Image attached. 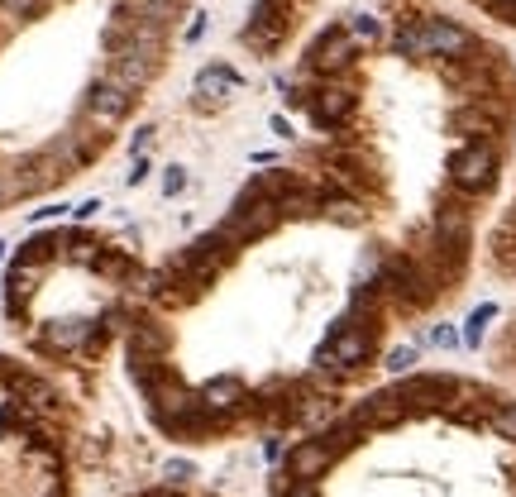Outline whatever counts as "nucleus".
<instances>
[{
	"instance_id": "1",
	"label": "nucleus",
	"mask_w": 516,
	"mask_h": 497,
	"mask_svg": "<svg viewBox=\"0 0 516 497\" xmlns=\"http://www.w3.org/2000/svg\"><path fill=\"white\" fill-rule=\"evenodd\" d=\"M373 354V325L364 321H340L335 325V335H330V345L316 354V368H359Z\"/></svg>"
},
{
	"instance_id": "2",
	"label": "nucleus",
	"mask_w": 516,
	"mask_h": 497,
	"mask_svg": "<svg viewBox=\"0 0 516 497\" xmlns=\"http://www.w3.org/2000/svg\"><path fill=\"white\" fill-rule=\"evenodd\" d=\"M450 177L459 192H488L497 177V149L488 139H478V144H464V149L450 158Z\"/></svg>"
},
{
	"instance_id": "3",
	"label": "nucleus",
	"mask_w": 516,
	"mask_h": 497,
	"mask_svg": "<svg viewBox=\"0 0 516 497\" xmlns=\"http://www.w3.org/2000/svg\"><path fill=\"white\" fill-rule=\"evenodd\" d=\"M129 106H134V91L115 87V82H96L91 87V96H86V120L96 125V130H110V125H120L129 115Z\"/></svg>"
},
{
	"instance_id": "4",
	"label": "nucleus",
	"mask_w": 516,
	"mask_h": 497,
	"mask_svg": "<svg viewBox=\"0 0 516 497\" xmlns=\"http://www.w3.org/2000/svg\"><path fill=\"white\" fill-rule=\"evenodd\" d=\"M335 459H340V454L330 450L321 435H311V440H297V445L287 450V478H292V483H316V478H321L325 469L335 464Z\"/></svg>"
},
{
	"instance_id": "5",
	"label": "nucleus",
	"mask_w": 516,
	"mask_h": 497,
	"mask_svg": "<svg viewBox=\"0 0 516 497\" xmlns=\"http://www.w3.org/2000/svg\"><path fill=\"white\" fill-rule=\"evenodd\" d=\"M287 34V0H258L254 24L244 29V44H254L258 53H273Z\"/></svg>"
},
{
	"instance_id": "6",
	"label": "nucleus",
	"mask_w": 516,
	"mask_h": 497,
	"mask_svg": "<svg viewBox=\"0 0 516 497\" xmlns=\"http://www.w3.org/2000/svg\"><path fill=\"white\" fill-rule=\"evenodd\" d=\"M239 91V72L235 67H206L201 77H196V87H192V106L196 110H220V106H230V96Z\"/></svg>"
},
{
	"instance_id": "7",
	"label": "nucleus",
	"mask_w": 516,
	"mask_h": 497,
	"mask_svg": "<svg viewBox=\"0 0 516 497\" xmlns=\"http://www.w3.org/2000/svg\"><path fill=\"white\" fill-rule=\"evenodd\" d=\"M402 416H407V402H402V392L392 388V392H373L368 402H359L349 421H354L359 431H378V426H397Z\"/></svg>"
},
{
	"instance_id": "8",
	"label": "nucleus",
	"mask_w": 516,
	"mask_h": 497,
	"mask_svg": "<svg viewBox=\"0 0 516 497\" xmlns=\"http://www.w3.org/2000/svg\"><path fill=\"white\" fill-rule=\"evenodd\" d=\"M354 58V34L349 29H325L321 39L311 44V67L316 72H344Z\"/></svg>"
},
{
	"instance_id": "9",
	"label": "nucleus",
	"mask_w": 516,
	"mask_h": 497,
	"mask_svg": "<svg viewBox=\"0 0 516 497\" xmlns=\"http://www.w3.org/2000/svg\"><path fill=\"white\" fill-rule=\"evenodd\" d=\"M454 378H411V383H402V402H407V411H430V407H445L454 397Z\"/></svg>"
},
{
	"instance_id": "10",
	"label": "nucleus",
	"mask_w": 516,
	"mask_h": 497,
	"mask_svg": "<svg viewBox=\"0 0 516 497\" xmlns=\"http://www.w3.org/2000/svg\"><path fill=\"white\" fill-rule=\"evenodd\" d=\"M426 29V48L430 53H440V58H464L473 48V39L459 29V24H450V20H426L421 24Z\"/></svg>"
},
{
	"instance_id": "11",
	"label": "nucleus",
	"mask_w": 516,
	"mask_h": 497,
	"mask_svg": "<svg viewBox=\"0 0 516 497\" xmlns=\"http://www.w3.org/2000/svg\"><path fill=\"white\" fill-rule=\"evenodd\" d=\"M153 58H144V53H115V63H110V82L125 91H139L144 82L153 77Z\"/></svg>"
},
{
	"instance_id": "12",
	"label": "nucleus",
	"mask_w": 516,
	"mask_h": 497,
	"mask_svg": "<svg viewBox=\"0 0 516 497\" xmlns=\"http://www.w3.org/2000/svg\"><path fill=\"white\" fill-rule=\"evenodd\" d=\"M311 110H316V125H340L344 115L354 110V91L349 87H321L311 96Z\"/></svg>"
},
{
	"instance_id": "13",
	"label": "nucleus",
	"mask_w": 516,
	"mask_h": 497,
	"mask_svg": "<svg viewBox=\"0 0 516 497\" xmlns=\"http://www.w3.org/2000/svg\"><path fill=\"white\" fill-rule=\"evenodd\" d=\"M86 335H91V321H82V316H63V321L43 325V345L48 349H77Z\"/></svg>"
},
{
	"instance_id": "14",
	"label": "nucleus",
	"mask_w": 516,
	"mask_h": 497,
	"mask_svg": "<svg viewBox=\"0 0 516 497\" xmlns=\"http://www.w3.org/2000/svg\"><path fill=\"white\" fill-rule=\"evenodd\" d=\"M201 411H235L239 402H244V383L239 378H215V383H206L201 388Z\"/></svg>"
},
{
	"instance_id": "15",
	"label": "nucleus",
	"mask_w": 516,
	"mask_h": 497,
	"mask_svg": "<svg viewBox=\"0 0 516 497\" xmlns=\"http://www.w3.org/2000/svg\"><path fill=\"white\" fill-rule=\"evenodd\" d=\"M435 230H440V249H445V254H450V249L459 254V249L469 244V216H464V211H454V206H445V211H440Z\"/></svg>"
},
{
	"instance_id": "16",
	"label": "nucleus",
	"mask_w": 516,
	"mask_h": 497,
	"mask_svg": "<svg viewBox=\"0 0 516 497\" xmlns=\"http://www.w3.org/2000/svg\"><path fill=\"white\" fill-rule=\"evenodd\" d=\"M10 388H15V397H24V407H39V411H53V407H58L53 388H48V383H39V378L10 373Z\"/></svg>"
},
{
	"instance_id": "17",
	"label": "nucleus",
	"mask_w": 516,
	"mask_h": 497,
	"mask_svg": "<svg viewBox=\"0 0 516 497\" xmlns=\"http://www.w3.org/2000/svg\"><path fill=\"white\" fill-rule=\"evenodd\" d=\"M163 345H168V340H163V335H158V330H153V325H144V330H134V340H129V354H134V364L144 368V364H158V354H163Z\"/></svg>"
},
{
	"instance_id": "18",
	"label": "nucleus",
	"mask_w": 516,
	"mask_h": 497,
	"mask_svg": "<svg viewBox=\"0 0 516 497\" xmlns=\"http://www.w3.org/2000/svg\"><path fill=\"white\" fill-rule=\"evenodd\" d=\"M129 10L153 29H168V20L177 15V0H129Z\"/></svg>"
},
{
	"instance_id": "19",
	"label": "nucleus",
	"mask_w": 516,
	"mask_h": 497,
	"mask_svg": "<svg viewBox=\"0 0 516 497\" xmlns=\"http://www.w3.org/2000/svg\"><path fill=\"white\" fill-rule=\"evenodd\" d=\"M392 48H397L402 58H430L426 29H421V24H402V29H397V39H392Z\"/></svg>"
},
{
	"instance_id": "20",
	"label": "nucleus",
	"mask_w": 516,
	"mask_h": 497,
	"mask_svg": "<svg viewBox=\"0 0 516 497\" xmlns=\"http://www.w3.org/2000/svg\"><path fill=\"white\" fill-rule=\"evenodd\" d=\"M321 211L330 220H340V225H359L364 220V211H359V201H349V196H325Z\"/></svg>"
},
{
	"instance_id": "21",
	"label": "nucleus",
	"mask_w": 516,
	"mask_h": 497,
	"mask_svg": "<svg viewBox=\"0 0 516 497\" xmlns=\"http://www.w3.org/2000/svg\"><path fill=\"white\" fill-rule=\"evenodd\" d=\"M454 130L473 134V144H478V134H493V115H488V110H459V115H454Z\"/></svg>"
},
{
	"instance_id": "22",
	"label": "nucleus",
	"mask_w": 516,
	"mask_h": 497,
	"mask_svg": "<svg viewBox=\"0 0 516 497\" xmlns=\"http://www.w3.org/2000/svg\"><path fill=\"white\" fill-rule=\"evenodd\" d=\"M488 426H493L502 440H516V402H497L493 416H488Z\"/></svg>"
},
{
	"instance_id": "23",
	"label": "nucleus",
	"mask_w": 516,
	"mask_h": 497,
	"mask_svg": "<svg viewBox=\"0 0 516 497\" xmlns=\"http://www.w3.org/2000/svg\"><path fill=\"white\" fill-rule=\"evenodd\" d=\"M497 316V306H478L469 316V325H464V345H478L483 340V330H488V321Z\"/></svg>"
},
{
	"instance_id": "24",
	"label": "nucleus",
	"mask_w": 516,
	"mask_h": 497,
	"mask_svg": "<svg viewBox=\"0 0 516 497\" xmlns=\"http://www.w3.org/2000/svg\"><path fill=\"white\" fill-rule=\"evenodd\" d=\"M192 474H196V464H192V459H168V464H163V478H168V488H177V483H187Z\"/></svg>"
},
{
	"instance_id": "25",
	"label": "nucleus",
	"mask_w": 516,
	"mask_h": 497,
	"mask_svg": "<svg viewBox=\"0 0 516 497\" xmlns=\"http://www.w3.org/2000/svg\"><path fill=\"white\" fill-rule=\"evenodd\" d=\"M349 34H354V44H359V39H378V34H383V24H378V15H354Z\"/></svg>"
},
{
	"instance_id": "26",
	"label": "nucleus",
	"mask_w": 516,
	"mask_h": 497,
	"mask_svg": "<svg viewBox=\"0 0 516 497\" xmlns=\"http://www.w3.org/2000/svg\"><path fill=\"white\" fill-rule=\"evenodd\" d=\"M0 10H5L10 20H29V15L43 10V0H0Z\"/></svg>"
},
{
	"instance_id": "27",
	"label": "nucleus",
	"mask_w": 516,
	"mask_h": 497,
	"mask_svg": "<svg viewBox=\"0 0 516 497\" xmlns=\"http://www.w3.org/2000/svg\"><path fill=\"white\" fill-rule=\"evenodd\" d=\"M411 364H416V349L411 345H397L392 354H387V368H392V373H407Z\"/></svg>"
},
{
	"instance_id": "28",
	"label": "nucleus",
	"mask_w": 516,
	"mask_h": 497,
	"mask_svg": "<svg viewBox=\"0 0 516 497\" xmlns=\"http://www.w3.org/2000/svg\"><path fill=\"white\" fill-rule=\"evenodd\" d=\"M182 187H187V173H182V168H168V177H163V192L177 196Z\"/></svg>"
},
{
	"instance_id": "29",
	"label": "nucleus",
	"mask_w": 516,
	"mask_h": 497,
	"mask_svg": "<svg viewBox=\"0 0 516 497\" xmlns=\"http://www.w3.org/2000/svg\"><path fill=\"white\" fill-rule=\"evenodd\" d=\"M430 340H435V345H440V349H450V345H459V335H454L450 325H440V330H435V335H430Z\"/></svg>"
},
{
	"instance_id": "30",
	"label": "nucleus",
	"mask_w": 516,
	"mask_h": 497,
	"mask_svg": "<svg viewBox=\"0 0 516 497\" xmlns=\"http://www.w3.org/2000/svg\"><path fill=\"white\" fill-rule=\"evenodd\" d=\"M144 177H149V158H139V163H134V168H129V187H139V182H144Z\"/></svg>"
},
{
	"instance_id": "31",
	"label": "nucleus",
	"mask_w": 516,
	"mask_h": 497,
	"mask_svg": "<svg viewBox=\"0 0 516 497\" xmlns=\"http://www.w3.org/2000/svg\"><path fill=\"white\" fill-rule=\"evenodd\" d=\"M201 34H206V15H196V20L187 24V44H196V39H201Z\"/></svg>"
},
{
	"instance_id": "32",
	"label": "nucleus",
	"mask_w": 516,
	"mask_h": 497,
	"mask_svg": "<svg viewBox=\"0 0 516 497\" xmlns=\"http://www.w3.org/2000/svg\"><path fill=\"white\" fill-rule=\"evenodd\" d=\"M287 497H321V493H316V483H292Z\"/></svg>"
},
{
	"instance_id": "33",
	"label": "nucleus",
	"mask_w": 516,
	"mask_h": 497,
	"mask_svg": "<svg viewBox=\"0 0 516 497\" xmlns=\"http://www.w3.org/2000/svg\"><path fill=\"white\" fill-rule=\"evenodd\" d=\"M96 211H101V201H82V206H77V220H91Z\"/></svg>"
},
{
	"instance_id": "34",
	"label": "nucleus",
	"mask_w": 516,
	"mask_h": 497,
	"mask_svg": "<svg viewBox=\"0 0 516 497\" xmlns=\"http://www.w3.org/2000/svg\"><path fill=\"white\" fill-rule=\"evenodd\" d=\"M497 10H507V15H516V0H493Z\"/></svg>"
},
{
	"instance_id": "35",
	"label": "nucleus",
	"mask_w": 516,
	"mask_h": 497,
	"mask_svg": "<svg viewBox=\"0 0 516 497\" xmlns=\"http://www.w3.org/2000/svg\"><path fill=\"white\" fill-rule=\"evenodd\" d=\"M144 497H177L172 488H158V493H144Z\"/></svg>"
},
{
	"instance_id": "36",
	"label": "nucleus",
	"mask_w": 516,
	"mask_h": 497,
	"mask_svg": "<svg viewBox=\"0 0 516 497\" xmlns=\"http://www.w3.org/2000/svg\"><path fill=\"white\" fill-rule=\"evenodd\" d=\"M0 201H10V192H5V182H0Z\"/></svg>"
},
{
	"instance_id": "37",
	"label": "nucleus",
	"mask_w": 516,
	"mask_h": 497,
	"mask_svg": "<svg viewBox=\"0 0 516 497\" xmlns=\"http://www.w3.org/2000/svg\"><path fill=\"white\" fill-rule=\"evenodd\" d=\"M0 254H5V244H0Z\"/></svg>"
},
{
	"instance_id": "38",
	"label": "nucleus",
	"mask_w": 516,
	"mask_h": 497,
	"mask_svg": "<svg viewBox=\"0 0 516 497\" xmlns=\"http://www.w3.org/2000/svg\"><path fill=\"white\" fill-rule=\"evenodd\" d=\"M43 5H48V0H43Z\"/></svg>"
}]
</instances>
